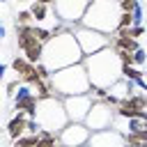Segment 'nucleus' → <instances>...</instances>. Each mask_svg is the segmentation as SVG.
<instances>
[{
	"instance_id": "1",
	"label": "nucleus",
	"mask_w": 147,
	"mask_h": 147,
	"mask_svg": "<svg viewBox=\"0 0 147 147\" xmlns=\"http://www.w3.org/2000/svg\"><path fill=\"white\" fill-rule=\"evenodd\" d=\"M83 60H85V53L80 51V44H78L74 30H71V25H67L62 32H55L44 44V57H41V62L51 71H57V69L78 64Z\"/></svg>"
},
{
	"instance_id": "2",
	"label": "nucleus",
	"mask_w": 147,
	"mask_h": 147,
	"mask_svg": "<svg viewBox=\"0 0 147 147\" xmlns=\"http://www.w3.org/2000/svg\"><path fill=\"white\" fill-rule=\"evenodd\" d=\"M87 74H90V80H92V87H103L108 90L113 83H117L122 78V60L119 55L115 53L113 46L94 53V55H87L83 60Z\"/></svg>"
},
{
	"instance_id": "3",
	"label": "nucleus",
	"mask_w": 147,
	"mask_h": 147,
	"mask_svg": "<svg viewBox=\"0 0 147 147\" xmlns=\"http://www.w3.org/2000/svg\"><path fill=\"white\" fill-rule=\"evenodd\" d=\"M48 80L53 85V94L60 96V99L74 96V94H85V92L92 90V80H90V74H87L83 62L53 71Z\"/></svg>"
},
{
	"instance_id": "4",
	"label": "nucleus",
	"mask_w": 147,
	"mask_h": 147,
	"mask_svg": "<svg viewBox=\"0 0 147 147\" xmlns=\"http://www.w3.org/2000/svg\"><path fill=\"white\" fill-rule=\"evenodd\" d=\"M119 18H122V7L117 0H92L80 25L94 28L99 32L113 34L119 28Z\"/></svg>"
},
{
	"instance_id": "5",
	"label": "nucleus",
	"mask_w": 147,
	"mask_h": 147,
	"mask_svg": "<svg viewBox=\"0 0 147 147\" xmlns=\"http://www.w3.org/2000/svg\"><path fill=\"white\" fill-rule=\"evenodd\" d=\"M41 126V131H51V133H57L69 124V115H67V108H64V99L60 96H46V99H39V108H37V117H34Z\"/></svg>"
},
{
	"instance_id": "6",
	"label": "nucleus",
	"mask_w": 147,
	"mask_h": 147,
	"mask_svg": "<svg viewBox=\"0 0 147 147\" xmlns=\"http://www.w3.org/2000/svg\"><path fill=\"white\" fill-rule=\"evenodd\" d=\"M71 30H74V34H76V39H78L80 51L85 53V57L87 55H94V53H99V51H103V48H108L113 44V37L110 34L99 32V30L87 28V25H71Z\"/></svg>"
},
{
	"instance_id": "7",
	"label": "nucleus",
	"mask_w": 147,
	"mask_h": 147,
	"mask_svg": "<svg viewBox=\"0 0 147 147\" xmlns=\"http://www.w3.org/2000/svg\"><path fill=\"white\" fill-rule=\"evenodd\" d=\"M113 122H115V106H110L103 99H94V103L85 117V124L92 131H103V129H113Z\"/></svg>"
},
{
	"instance_id": "8",
	"label": "nucleus",
	"mask_w": 147,
	"mask_h": 147,
	"mask_svg": "<svg viewBox=\"0 0 147 147\" xmlns=\"http://www.w3.org/2000/svg\"><path fill=\"white\" fill-rule=\"evenodd\" d=\"M90 2L92 0H55L53 9H55L60 23H64V25H80Z\"/></svg>"
},
{
	"instance_id": "9",
	"label": "nucleus",
	"mask_w": 147,
	"mask_h": 147,
	"mask_svg": "<svg viewBox=\"0 0 147 147\" xmlns=\"http://www.w3.org/2000/svg\"><path fill=\"white\" fill-rule=\"evenodd\" d=\"M90 138H92V129L85 122H69L60 131L62 147H80V145H87Z\"/></svg>"
},
{
	"instance_id": "10",
	"label": "nucleus",
	"mask_w": 147,
	"mask_h": 147,
	"mask_svg": "<svg viewBox=\"0 0 147 147\" xmlns=\"http://www.w3.org/2000/svg\"><path fill=\"white\" fill-rule=\"evenodd\" d=\"M92 103H94L92 92L74 94V96H64V108H67L69 122H85V117H87V113H90Z\"/></svg>"
},
{
	"instance_id": "11",
	"label": "nucleus",
	"mask_w": 147,
	"mask_h": 147,
	"mask_svg": "<svg viewBox=\"0 0 147 147\" xmlns=\"http://www.w3.org/2000/svg\"><path fill=\"white\" fill-rule=\"evenodd\" d=\"M124 133L117 129H103V131H92L90 145L92 147H124Z\"/></svg>"
},
{
	"instance_id": "12",
	"label": "nucleus",
	"mask_w": 147,
	"mask_h": 147,
	"mask_svg": "<svg viewBox=\"0 0 147 147\" xmlns=\"http://www.w3.org/2000/svg\"><path fill=\"white\" fill-rule=\"evenodd\" d=\"M28 122H30V115L23 113V110H16L9 119H7V126H5V133L9 138V142H14L16 138H21L23 133H28Z\"/></svg>"
},
{
	"instance_id": "13",
	"label": "nucleus",
	"mask_w": 147,
	"mask_h": 147,
	"mask_svg": "<svg viewBox=\"0 0 147 147\" xmlns=\"http://www.w3.org/2000/svg\"><path fill=\"white\" fill-rule=\"evenodd\" d=\"M115 108H122V110H147V92H136V94H131V96H126L119 106H115Z\"/></svg>"
},
{
	"instance_id": "14",
	"label": "nucleus",
	"mask_w": 147,
	"mask_h": 147,
	"mask_svg": "<svg viewBox=\"0 0 147 147\" xmlns=\"http://www.w3.org/2000/svg\"><path fill=\"white\" fill-rule=\"evenodd\" d=\"M37 142H39V133H23L9 147H37Z\"/></svg>"
},
{
	"instance_id": "15",
	"label": "nucleus",
	"mask_w": 147,
	"mask_h": 147,
	"mask_svg": "<svg viewBox=\"0 0 147 147\" xmlns=\"http://www.w3.org/2000/svg\"><path fill=\"white\" fill-rule=\"evenodd\" d=\"M16 25H32L34 23V16H32V11H30V7H25V9H18L16 11Z\"/></svg>"
},
{
	"instance_id": "16",
	"label": "nucleus",
	"mask_w": 147,
	"mask_h": 147,
	"mask_svg": "<svg viewBox=\"0 0 147 147\" xmlns=\"http://www.w3.org/2000/svg\"><path fill=\"white\" fill-rule=\"evenodd\" d=\"M131 16H133V25H145V7L140 0H136V7L131 9Z\"/></svg>"
},
{
	"instance_id": "17",
	"label": "nucleus",
	"mask_w": 147,
	"mask_h": 147,
	"mask_svg": "<svg viewBox=\"0 0 147 147\" xmlns=\"http://www.w3.org/2000/svg\"><path fill=\"white\" fill-rule=\"evenodd\" d=\"M133 64H136V67H142V64H147V51H145L142 46H140V48L133 53Z\"/></svg>"
},
{
	"instance_id": "18",
	"label": "nucleus",
	"mask_w": 147,
	"mask_h": 147,
	"mask_svg": "<svg viewBox=\"0 0 147 147\" xmlns=\"http://www.w3.org/2000/svg\"><path fill=\"white\" fill-rule=\"evenodd\" d=\"M133 25V16H131V11H122V18H119V28H131ZM117 28V30H119Z\"/></svg>"
},
{
	"instance_id": "19",
	"label": "nucleus",
	"mask_w": 147,
	"mask_h": 147,
	"mask_svg": "<svg viewBox=\"0 0 147 147\" xmlns=\"http://www.w3.org/2000/svg\"><path fill=\"white\" fill-rule=\"evenodd\" d=\"M115 53L119 55L122 64H133V53H131V51H115Z\"/></svg>"
},
{
	"instance_id": "20",
	"label": "nucleus",
	"mask_w": 147,
	"mask_h": 147,
	"mask_svg": "<svg viewBox=\"0 0 147 147\" xmlns=\"http://www.w3.org/2000/svg\"><path fill=\"white\" fill-rule=\"evenodd\" d=\"M129 32H131V37H136V39H138V37H142L147 30H145V25H131V28H129Z\"/></svg>"
},
{
	"instance_id": "21",
	"label": "nucleus",
	"mask_w": 147,
	"mask_h": 147,
	"mask_svg": "<svg viewBox=\"0 0 147 147\" xmlns=\"http://www.w3.org/2000/svg\"><path fill=\"white\" fill-rule=\"evenodd\" d=\"M5 37H7V28H5V25H0V39H5Z\"/></svg>"
},
{
	"instance_id": "22",
	"label": "nucleus",
	"mask_w": 147,
	"mask_h": 147,
	"mask_svg": "<svg viewBox=\"0 0 147 147\" xmlns=\"http://www.w3.org/2000/svg\"><path fill=\"white\" fill-rule=\"evenodd\" d=\"M124 147H140V145H131V142H124Z\"/></svg>"
},
{
	"instance_id": "23",
	"label": "nucleus",
	"mask_w": 147,
	"mask_h": 147,
	"mask_svg": "<svg viewBox=\"0 0 147 147\" xmlns=\"http://www.w3.org/2000/svg\"><path fill=\"white\" fill-rule=\"evenodd\" d=\"M80 147H92V145H90V142H87V145H80Z\"/></svg>"
},
{
	"instance_id": "24",
	"label": "nucleus",
	"mask_w": 147,
	"mask_h": 147,
	"mask_svg": "<svg viewBox=\"0 0 147 147\" xmlns=\"http://www.w3.org/2000/svg\"><path fill=\"white\" fill-rule=\"evenodd\" d=\"M0 2H2V5H5V2H9V0H0Z\"/></svg>"
},
{
	"instance_id": "25",
	"label": "nucleus",
	"mask_w": 147,
	"mask_h": 147,
	"mask_svg": "<svg viewBox=\"0 0 147 147\" xmlns=\"http://www.w3.org/2000/svg\"><path fill=\"white\" fill-rule=\"evenodd\" d=\"M145 30H147V23H145Z\"/></svg>"
}]
</instances>
